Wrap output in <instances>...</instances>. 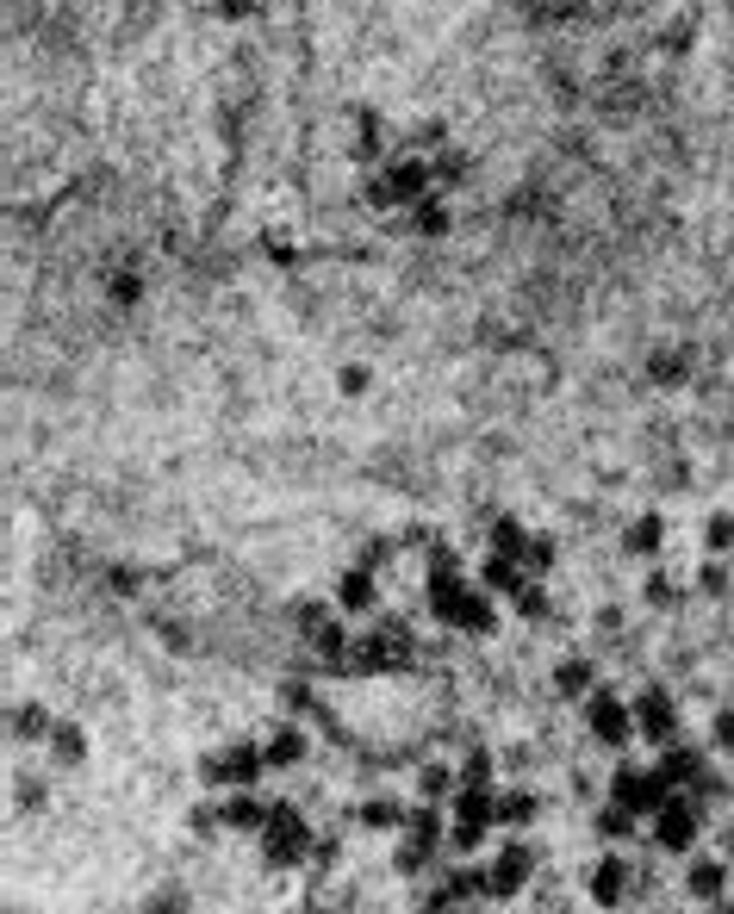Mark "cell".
Instances as JSON below:
<instances>
[{
  "label": "cell",
  "instance_id": "obj_46",
  "mask_svg": "<svg viewBox=\"0 0 734 914\" xmlns=\"http://www.w3.org/2000/svg\"><path fill=\"white\" fill-rule=\"evenodd\" d=\"M715 746H734V709H722V716H715Z\"/></svg>",
  "mask_w": 734,
  "mask_h": 914
},
{
  "label": "cell",
  "instance_id": "obj_12",
  "mask_svg": "<svg viewBox=\"0 0 734 914\" xmlns=\"http://www.w3.org/2000/svg\"><path fill=\"white\" fill-rule=\"evenodd\" d=\"M635 728H641V741H654V746L678 741V697L673 690H660V685L641 690L635 697Z\"/></svg>",
  "mask_w": 734,
  "mask_h": 914
},
{
  "label": "cell",
  "instance_id": "obj_20",
  "mask_svg": "<svg viewBox=\"0 0 734 914\" xmlns=\"http://www.w3.org/2000/svg\"><path fill=\"white\" fill-rule=\"evenodd\" d=\"M722 890H729V865L697 858L691 871H685V895H691V902H722Z\"/></svg>",
  "mask_w": 734,
  "mask_h": 914
},
{
  "label": "cell",
  "instance_id": "obj_5",
  "mask_svg": "<svg viewBox=\"0 0 734 914\" xmlns=\"http://www.w3.org/2000/svg\"><path fill=\"white\" fill-rule=\"evenodd\" d=\"M411 666V629L405 622H380V629H367L355 648H348V672H399Z\"/></svg>",
  "mask_w": 734,
  "mask_h": 914
},
{
  "label": "cell",
  "instance_id": "obj_15",
  "mask_svg": "<svg viewBox=\"0 0 734 914\" xmlns=\"http://www.w3.org/2000/svg\"><path fill=\"white\" fill-rule=\"evenodd\" d=\"M654 772L673 784V790H691V784L703 778V753H697V746H685V741H666V746H660V765H654Z\"/></svg>",
  "mask_w": 734,
  "mask_h": 914
},
{
  "label": "cell",
  "instance_id": "obj_38",
  "mask_svg": "<svg viewBox=\"0 0 734 914\" xmlns=\"http://www.w3.org/2000/svg\"><path fill=\"white\" fill-rule=\"evenodd\" d=\"M461 784H492V753H485V746H473L461 759Z\"/></svg>",
  "mask_w": 734,
  "mask_h": 914
},
{
  "label": "cell",
  "instance_id": "obj_6",
  "mask_svg": "<svg viewBox=\"0 0 734 914\" xmlns=\"http://www.w3.org/2000/svg\"><path fill=\"white\" fill-rule=\"evenodd\" d=\"M436 853H448V834H443V821H436V802H424V809H411V821H405V846L392 853V865H399L405 877H424Z\"/></svg>",
  "mask_w": 734,
  "mask_h": 914
},
{
  "label": "cell",
  "instance_id": "obj_24",
  "mask_svg": "<svg viewBox=\"0 0 734 914\" xmlns=\"http://www.w3.org/2000/svg\"><path fill=\"white\" fill-rule=\"evenodd\" d=\"M635 827H641V815H635V809H622V802H610V797H604V809H598V834L610 839V846L635 839Z\"/></svg>",
  "mask_w": 734,
  "mask_h": 914
},
{
  "label": "cell",
  "instance_id": "obj_39",
  "mask_svg": "<svg viewBox=\"0 0 734 914\" xmlns=\"http://www.w3.org/2000/svg\"><path fill=\"white\" fill-rule=\"evenodd\" d=\"M697 591H703V597H729V567H722V560H710V567L697 572Z\"/></svg>",
  "mask_w": 734,
  "mask_h": 914
},
{
  "label": "cell",
  "instance_id": "obj_7",
  "mask_svg": "<svg viewBox=\"0 0 734 914\" xmlns=\"http://www.w3.org/2000/svg\"><path fill=\"white\" fill-rule=\"evenodd\" d=\"M585 734H592L598 746H629L641 734V728H635V704L617 697V690H592V697H585Z\"/></svg>",
  "mask_w": 734,
  "mask_h": 914
},
{
  "label": "cell",
  "instance_id": "obj_48",
  "mask_svg": "<svg viewBox=\"0 0 734 914\" xmlns=\"http://www.w3.org/2000/svg\"><path fill=\"white\" fill-rule=\"evenodd\" d=\"M722 846H729V858H734V827H729V834H722Z\"/></svg>",
  "mask_w": 734,
  "mask_h": 914
},
{
  "label": "cell",
  "instance_id": "obj_22",
  "mask_svg": "<svg viewBox=\"0 0 734 914\" xmlns=\"http://www.w3.org/2000/svg\"><path fill=\"white\" fill-rule=\"evenodd\" d=\"M647 380L666 386V392L691 380V362H685V349H654V355H647Z\"/></svg>",
  "mask_w": 734,
  "mask_h": 914
},
{
  "label": "cell",
  "instance_id": "obj_34",
  "mask_svg": "<svg viewBox=\"0 0 734 914\" xmlns=\"http://www.w3.org/2000/svg\"><path fill=\"white\" fill-rule=\"evenodd\" d=\"M703 548H710V560H722V553L734 548V516L729 511H715L710 523H703Z\"/></svg>",
  "mask_w": 734,
  "mask_h": 914
},
{
  "label": "cell",
  "instance_id": "obj_1",
  "mask_svg": "<svg viewBox=\"0 0 734 914\" xmlns=\"http://www.w3.org/2000/svg\"><path fill=\"white\" fill-rule=\"evenodd\" d=\"M424 604H429V616H436L443 629H461V635H492V629H498L492 591H485V585H467L455 548H436V553H429Z\"/></svg>",
  "mask_w": 734,
  "mask_h": 914
},
{
  "label": "cell",
  "instance_id": "obj_36",
  "mask_svg": "<svg viewBox=\"0 0 734 914\" xmlns=\"http://www.w3.org/2000/svg\"><path fill=\"white\" fill-rule=\"evenodd\" d=\"M641 597H647V604H654V609H673V604H678V579H673V572H647V585H641Z\"/></svg>",
  "mask_w": 734,
  "mask_h": 914
},
{
  "label": "cell",
  "instance_id": "obj_47",
  "mask_svg": "<svg viewBox=\"0 0 734 914\" xmlns=\"http://www.w3.org/2000/svg\"><path fill=\"white\" fill-rule=\"evenodd\" d=\"M280 697H287V709H306V704H311V690H306V685H287Z\"/></svg>",
  "mask_w": 734,
  "mask_h": 914
},
{
  "label": "cell",
  "instance_id": "obj_10",
  "mask_svg": "<svg viewBox=\"0 0 734 914\" xmlns=\"http://www.w3.org/2000/svg\"><path fill=\"white\" fill-rule=\"evenodd\" d=\"M536 877V846L529 839H504L498 858H492V902H517Z\"/></svg>",
  "mask_w": 734,
  "mask_h": 914
},
{
  "label": "cell",
  "instance_id": "obj_28",
  "mask_svg": "<svg viewBox=\"0 0 734 914\" xmlns=\"http://www.w3.org/2000/svg\"><path fill=\"white\" fill-rule=\"evenodd\" d=\"M7 728H13V741H50V716L38 704H20Z\"/></svg>",
  "mask_w": 734,
  "mask_h": 914
},
{
  "label": "cell",
  "instance_id": "obj_25",
  "mask_svg": "<svg viewBox=\"0 0 734 914\" xmlns=\"http://www.w3.org/2000/svg\"><path fill=\"white\" fill-rule=\"evenodd\" d=\"M455 790H461V772H448V765H424L417 772V797L424 802H455Z\"/></svg>",
  "mask_w": 734,
  "mask_h": 914
},
{
  "label": "cell",
  "instance_id": "obj_9",
  "mask_svg": "<svg viewBox=\"0 0 734 914\" xmlns=\"http://www.w3.org/2000/svg\"><path fill=\"white\" fill-rule=\"evenodd\" d=\"M697 827H703V809H697V797L691 790H673V797L660 802V815H654V846L660 853H691L697 846Z\"/></svg>",
  "mask_w": 734,
  "mask_h": 914
},
{
  "label": "cell",
  "instance_id": "obj_21",
  "mask_svg": "<svg viewBox=\"0 0 734 914\" xmlns=\"http://www.w3.org/2000/svg\"><path fill=\"white\" fill-rule=\"evenodd\" d=\"M355 815H362V827H374V834H392V827H405L411 821V809L399 797H367Z\"/></svg>",
  "mask_w": 734,
  "mask_h": 914
},
{
  "label": "cell",
  "instance_id": "obj_33",
  "mask_svg": "<svg viewBox=\"0 0 734 914\" xmlns=\"http://www.w3.org/2000/svg\"><path fill=\"white\" fill-rule=\"evenodd\" d=\"M523 541H529V529H523L517 516H498V523H492V553H511V560H517Z\"/></svg>",
  "mask_w": 734,
  "mask_h": 914
},
{
  "label": "cell",
  "instance_id": "obj_2",
  "mask_svg": "<svg viewBox=\"0 0 734 914\" xmlns=\"http://www.w3.org/2000/svg\"><path fill=\"white\" fill-rule=\"evenodd\" d=\"M429 193H436V162H429L424 150H405L399 162H387L380 174H367V181H362V199L374 212L417 206V199H429Z\"/></svg>",
  "mask_w": 734,
  "mask_h": 914
},
{
  "label": "cell",
  "instance_id": "obj_40",
  "mask_svg": "<svg viewBox=\"0 0 734 914\" xmlns=\"http://www.w3.org/2000/svg\"><path fill=\"white\" fill-rule=\"evenodd\" d=\"M262 255L287 267L293 262V230H262Z\"/></svg>",
  "mask_w": 734,
  "mask_h": 914
},
{
  "label": "cell",
  "instance_id": "obj_42",
  "mask_svg": "<svg viewBox=\"0 0 734 914\" xmlns=\"http://www.w3.org/2000/svg\"><path fill=\"white\" fill-rule=\"evenodd\" d=\"M336 386H343L348 399H362L367 386H374V374H367V367H362V362H348V367H343V374H336Z\"/></svg>",
  "mask_w": 734,
  "mask_h": 914
},
{
  "label": "cell",
  "instance_id": "obj_31",
  "mask_svg": "<svg viewBox=\"0 0 734 914\" xmlns=\"http://www.w3.org/2000/svg\"><path fill=\"white\" fill-rule=\"evenodd\" d=\"M554 553H561V548H554V535H529L517 560H523V572H529V579H541V572L554 567Z\"/></svg>",
  "mask_w": 734,
  "mask_h": 914
},
{
  "label": "cell",
  "instance_id": "obj_13",
  "mask_svg": "<svg viewBox=\"0 0 734 914\" xmlns=\"http://www.w3.org/2000/svg\"><path fill=\"white\" fill-rule=\"evenodd\" d=\"M268 815H274V802L250 797V790H231V797L218 802V821H225L231 834H262V827H268Z\"/></svg>",
  "mask_w": 734,
  "mask_h": 914
},
{
  "label": "cell",
  "instance_id": "obj_17",
  "mask_svg": "<svg viewBox=\"0 0 734 914\" xmlns=\"http://www.w3.org/2000/svg\"><path fill=\"white\" fill-rule=\"evenodd\" d=\"M262 753H268V772H293V765L306 759V728H299V722H280L268 741H262Z\"/></svg>",
  "mask_w": 734,
  "mask_h": 914
},
{
  "label": "cell",
  "instance_id": "obj_26",
  "mask_svg": "<svg viewBox=\"0 0 734 914\" xmlns=\"http://www.w3.org/2000/svg\"><path fill=\"white\" fill-rule=\"evenodd\" d=\"M536 815H541L536 790H498V821L504 827H529Z\"/></svg>",
  "mask_w": 734,
  "mask_h": 914
},
{
  "label": "cell",
  "instance_id": "obj_3",
  "mask_svg": "<svg viewBox=\"0 0 734 914\" xmlns=\"http://www.w3.org/2000/svg\"><path fill=\"white\" fill-rule=\"evenodd\" d=\"M255 839H262V865H268V871H293V865H306L311 846H318V834L306 827V815H299L293 802H274L268 827H262Z\"/></svg>",
  "mask_w": 734,
  "mask_h": 914
},
{
  "label": "cell",
  "instance_id": "obj_37",
  "mask_svg": "<svg viewBox=\"0 0 734 914\" xmlns=\"http://www.w3.org/2000/svg\"><path fill=\"white\" fill-rule=\"evenodd\" d=\"M330 616H336V609H330L324 597H311V604H299V609H293V622H299V635H306V641H311L318 629H324Z\"/></svg>",
  "mask_w": 734,
  "mask_h": 914
},
{
  "label": "cell",
  "instance_id": "obj_19",
  "mask_svg": "<svg viewBox=\"0 0 734 914\" xmlns=\"http://www.w3.org/2000/svg\"><path fill=\"white\" fill-rule=\"evenodd\" d=\"M455 821H485L492 827L498 821V790L492 784H461L455 790Z\"/></svg>",
  "mask_w": 734,
  "mask_h": 914
},
{
  "label": "cell",
  "instance_id": "obj_45",
  "mask_svg": "<svg viewBox=\"0 0 734 914\" xmlns=\"http://www.w3.org/2000/svg\"><path fill=\"white\" fill-rule=\"evenodd\" d=\"M218 13H225V20H250L255 0H218Z\"/></svg>",
  "mask_w": 734,
  "mask_h": 914
},
{
  "label": "cell",
  "instance_id": "obj_8",
  "mask_svg": "<svg viewBox=\"0 0 734 914\" xmlns=\"http://www.w3.org/2000/svg\"><path fill=\"white\" fill-rule=\"evenodd\" d=\"M666 797H673V784L660 778V772H647V765H629V759H622L617 772H610V802L635 809L641 821H654Z\"/></svg>",
  "mask_w": 734,
  "mask_h": 914
},
{
  "label": "cell",
  "instance_id": "obj_43",
  "mask_svg": "<svg viewBox=\"0 0 734 914\" xmlns=\"http://www.w3.org/2000/svg\"><path fill=\"white\" fill-rule=\"evenodd\" d=\"M113 299H118V305H137V299H144V281H137V274H118V281H113Z\"/></svg>",
  "mask_w": 734,
  "mask_h": 914
},
{
  "label": "cell",
  "instance_id": "obj_18",
  "mask_svg": "<svg viewBox=\"0 0 734 914\" xmlns=\"http://www.w3.org/2000/svg\"><path fill=\"white\" fill-rule=\"evenodd\" d=\"M554 690H561V697H573V704H580V697H592V690H598V672H592V660H585V653H566L561 666H554Z\"/></svg>",
  "mask_w": 734,
  "mask_h": 914
},
{
  "label": "cell",
  "instance_id": "obj_23",
  "mask_svg": "<svg viewBox=\"0 0 734 914\" xmlns=\"http://www.w3.org/2000/svg\"><path fill=\"white\" fill-rule=\"evenodd\" d=\"M523 579H529V572H523V560H511V553H485V567H480V585H485V591H504V597H511Z\"/></svg>",
  "mask_w": 734,
  "mask_h": 914
},
{
  "label": "cell",
  "instance_id": "obj_4",
  "mask_svg": "<svg viewBox=\"0 0 734 914\" xmlns=\"http://www.w3.org/2000/svg\"><path fill=\"white\" fill-rule=\"evenodd\" d=\"M262 772H268V753H262V741H231V746H218L213 759L199 765V778L213 784V790H255V784H262Z\"/></svg>",
  "mask_w": 734,
  "mask_h": 914
},
{
  "label": "cell",
  "instance_id": "obj_49",
  "mask_svg": "<svg viewBox=\"0 0 734 914\" xmlns=\"http://www.w3.org/2000/svg\"><path fill=\"white\" fill-rule=\"evenodd\" d=\"M424 914H429V909H424Z\"/></svg>",
  "mask_w": 734,
  "mask_h": 914
},
{
  "label": "cell",
  "instance_id": "obj_14",
  "mask_svg": "<svg viewBox=\"0 0 734 914\" xmlns=\"http://www.w3.org/2000/svg\"><path fill=\"white\" fill-rule=\"evenodd\" d=\"M374 604H380V579H374V567H348L343 579H336V609H343V616H367Z\"/></svg>",
  "mask_w": 734,
  "mask_h": 914
},
{
  "label": "cell",
  "instance_id": "obj_41",
  "mask_svg": "<svg viewBox=\"0 0 734 914\" xmlns=\"http://www.w3.org/2000/svg\"><path fill=\"white\" fill-rule=\"evenodd\" d=\"M144 914H187V895L169 883V890H156L150 902H144Z\"/></svg>",
  "mask_w": 734,
  "mask_h": 914
},
{
  "label": "cell",
  "instance_id": "obj_32",
  "mask_svg": "<svg viewBox=\"0 0 734 914\" xmlns=\"http://www.w3.org/2000/svg\"><path fill=\"white\" fill-rule=\"evenodd\" d=\"M485 846V821H455V827H448V853L455 858H473Z\"/></svg>",
  "mask_w": 734,
  "mask_h": 914
},
{
  "label": "cell",
  "instance_id": "obj_44",
  "mask_svg": "<svg viewBox=\"0 0 734 914\" xmlns=\"http://www.w3.org/2000/svg\"><path fill=\"white\" fill-rule=\"evenodd\" d=\"M20 809H44V784L38 778H20Z\"/></svg>",
  "mask_w": 734,
  "mask_h": 914
},
{
  "label": "cell",
  "instance_id": "obj_11",
  "mask_svg": "<svg viewBox=\"0 0 734 914\" xmlns=\"http://www.w3.org/2000/svg\"><path fill=\"white\" fill-rule=\"evenodd\" d=\"M585 895L598 902V909H629V895H635V865L622 853H604L598 865H592V877H585Z\"/></svg>",
  "mask_w": 734,
  "mask_h": 914
},
{
  "label": "cell",
  "instance_id": "obj_29",
  "mask_svg": "<svg viewBox=\"0 0 734 914\" xmlns=\"http://www.w3.org/2000/svg\"><path fill=\"white\" fill-rule=\"evenodd\" d=\"M511 609H517L523 622H541V616H548V591H541V579H523V585L511 591Z\"/></svg>",
  "mask_w": 734,
  "mask_h": 914
},
{
  "label": "cell",
  "instance_id": "obj_16",
  "mask_svg": "<svg viewBox=\"0 0 734 914\" xmlns=\"http://www.w3.org/2000/svg\"><path fill=\"white\" fill-rule=\"evenodd\" d=\"M622 548L635 553V560H660V548H666V516L660 511H641L629 529H622Z\"/></svg>",
  "mask_w": 734,
  "mask_h": 914
},
{
  "label": "cell",
  "instance_id": "obj_27",
  "mask_svg": "<svg viewBox=\"0 0 734 914\" xmlns=\"http://www.w3.org/2000/svg\"><path fill=\"white\" fill-rule=\"evenodd\" d=\"M411 230H417V237H443V230H448L443 193H429V199H417V206H411Z\"/></svg>",
  "mask_w": 734,
  "mask_h": 914
},
{
  "label": "cell",
  "instance_id": "obj_30",
  "mask_svg": "<svg viewBox=\"0 0 734 914\" xmlns=\"http://www.w3.org/2000/svg\"><path fill=\"white\" fill-rule=\"evenodd\" d=\"M50 753H57V765H81L88 759V734H81V728H50Z\"/></svg>",
  "mask_w": 734,
  "mask_h": 914
},
{
  "label": "cell",
  "instance_id": "obj_35",
  "mask_svg": "<svg viewBox=\"0 0 734 914\" xmlns=\"http://www.w3.org/2000/svg\"><path fill=\"white\" fill-rule=\"evenodd\" d=\"M380 137H387V125H380L374 113L355 118V156H362V162H374V156H380Z\"/></svg>",
  "mask_w": 734,
  "mask_h": 914
}]
</instances>
